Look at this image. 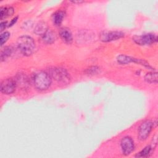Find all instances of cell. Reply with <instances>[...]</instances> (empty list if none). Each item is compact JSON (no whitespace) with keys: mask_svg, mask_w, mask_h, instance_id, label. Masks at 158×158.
Segmentation results:
<instances>
[{"mask_svg":"<svg viewBox=\"0 0 158 158\" xmlns=\"http://www.w3.org/2000/svg\"><path fill=\"white\" fill-rule=\"evenodd\" d=\"M17 45L20 52L26 56H31L35 49V43L33 39L27 35L20 36L17 39Z\"/></svg>","mask_w":158,"mask_h":158,"instance_id":"obj_1","label":"cell"},{"mask_svg":"<svg viewBox=\"0 0 158 158\" xmlns=\"http://www.w3.org/2000/svg\"><path fill=\"white\" fill-rule=\"evenodd\" d=\"M101 72L99 67L97 66H91L88 67L85 70V73L88 75H95L99 74Z\"/></svg>","mask_w":158,"mask_h":158,"instance_id":"obj_19","label":"cell"},{"mask_svg":"<svg viewBox=\"0 0 158 158\" xmlns=\"http://www.w3.org/2000/svg\"><path fill=\"white\" fill-rule=\"evenodd\" d=\"M152 151V148L151 146H146L143 150H141L139 153L136 155V157H146L149 156V154Z\"/></svg>","mask_w":158,"mask_h":158,"instance_id":"obj_18","label":"cell"},{"mask_svg":"<svg viewBox=\"0 0 158 158\" xmlns=\"http://www.w3.org/2000/svg\"><path fill=\"white\" fill-rule=\"evenodd\" d=\"M56 39V33L51 30L48 29L46 32L42 36L43 41L47 44L53 43Z\"/></svg>","mask_w":158,"mask_h":158,"instance_id":"obj_12","label":"cell"},{"mask_svg":"<svg viewBox=\"0 0 158 158\" xmlns=\"http://www.w3.org/2000/svg\"><path fill=\"white\" fill-rule=\"evenodd\" d=\"M83 1H72V2H73V3H81V2H83Z\"/></svg>","mask_w":158,"mask_h":158,"instance_id":"obj_23","label":"cell"},{"mask_svg":"<svg viewBox=\"0 0 158 158\" xmlns=\"http://www.w3.org/2000/svg\"><path fill=\"white\" fill-rule=\"evenodd\" d=\"M124 33L118 31H104L100 33L99 38L103 42H110L122 38Z\"/></svg>","mask_w":158,"mask_h":158,"instance_id":"obj_6","label":"cell"},{"mask_svg":"<svg viewBox=\"0 0 158 158\" xmlns=\"http://www.w3.org/2000/svg\"><path fill=\"white\" fill-rule=\"evenodd\" d=\"M51 78L49 74L46 72H38L33 78L34 86L40 91L46 90L51 85Z\"/></svg>","mask_w":158,"mask_h":158,"instance_id":"obj_2","label":"cell"},{"mask_svg":"<svg viewBox=\"0 0 158 158\" xmlns=\"http://www.w3.org/2000/svg\"><path fill=\"white\" fill-rule=\"evenodd\" d=\"M17 85L15 80L7 78L4 80L1 84V91L6 94L13 93L16 88Z\"/></svg>","mask_w":158,"mask_h":158,"instance_id":"obj_7","label":"cell"},{"mask_svg":"<svg viewBox=\"0 0 158 158\" xmlns=\"http://www.w3.org/2000/svg\"><path fill=\"white\" fill-rule=\"evenodd\" d=\"M17 19H18V17H14L13 19H12V20L10 21V22L8 24V27H11V26H12L14 24H15V23L17 22Z\"/></svg>","mask_w":158,"mask_h":158,"instance_id":"obj_22","label":"cell"},{"mask_svg":"<svg viewBox=\"0 0 158 158\" xmlns=\"http://www.w3.org/2000/svg\"><path fill=\"white\" fill-rule=\"evenodd\" d=\"M153 127V123L151 120L143 122L139 127L138 137L141 141L145 140L149 135Z\"/></svg>","mask_w":158,"mask_h":158,"instance_id":"obj_4","label":"cell"},{"mask_svg":"<svg viewBox=\"0 0 158 158\" xmlns=\"http://www.w3.org/2000/svg\"><path fill=\"white\" fill-rule=\"evenodd\" d=\"M120 146L122 153L125 155H129L134 150V142L129 136L123 137L120 142Z\"/></svg>","mask_w":158,"mask_h":158,"instance_id":"obj_8","label":"cell"},{"mask_svg":"<svg viewBox=\"0 0 158 158\" xmlns=\"http://www.w3.org/2000/svg\"><path fill=\"white\" fill-rule=\"evenodd\" d=\"M48 30V28L46 23L43 22H41L36 25L34 31L36 35L43 36Z\"/></svg>","mask_w":158,"mask_h":158,"instance_id":"obj_13","label":"cell"},{"mask_svg":"<svg viewBox=\"0 0 158 158\" xmlns=\"http://www.w3.org/2000/svg\"><path fill=\"white\" fill-rule=\"evenodd\" d=\"M15 81L17 86H19L22 89H26L29 87L30 83L28 77L23 73H19L17 75Z\"/></svg>","mask_w":158,"mask_h":158,"instance_id":"obj_10","label":"cell"},{"mask_svg":"<svg viewBox=\"0 0 158 158\" xmlns=\"http://www.w3.org/2000/svg\"><path fill=\"white\" fill-rule=\"evenodd\" d=\"M59 35L61 39L67 44H70L73 41L72 34L70 30L67 28H62L59 30Z\"/></svg>","mask_w":158,"mask_h":158,"instance_id":"obj_11","label":"cell"},{"mask_svg":"<svg viewBox=\"0 0 158 158\" xmlns=\"http://www.w3.org/2000/svg\"><path fill=\"white\" fill-rule=\"evenodd\" d=\"M65 15V13L63 11H57L56 12L54 15H53V22L54 23L57 25L59 26L61 24L64 17Z\"/></svg>","mask_w":158,"mask_h":158,"instance_id":"obj_15","label":"cell"},{"mask_svg":"<svg viewBox=\"0 0 158 158\" xmlns=\"http://www.w3.org/2000/svg\"><path fill=\"white\" fill-rule=\"evenodd\" d=\"M9 36H10V33L8 31H5L1 33V38H0L1 46H2L7 41Z\"/></svg>","mask_w":158,"mask_h":158,"instance_id":"obj_20","label":"cell"},{"mask_svg":"<svg viewBox=\"0 0 158 158\" xmlns=\"http://www.w3.org/2000/svg\"><path fill=\"white\" fill-rule=\"evenodd\" d=\"M144 80L149 83H157V73L149 72L144 77Z\"/></svg>","mask_w":158,"mask_h":158,"instance_id":"obj_16","label":"cell"},{"mask_svg":"<svg viewBox=\"0 0 158 158\" xmlns=\"http://www.w3.org/2000/svg\"><path fill=\"white\" fill-rule=\"evenodd\" d=\"M12 52V49L9 46L4 47L1 51V60L4 61L9 57Z\"/></svg>","mask_w":158,"mask_h":158,"instance_id":"obj_17","label":"cell"},{"mask_svg":"<svg viewBox=\"0 0 158 158\" xmlns=\"http://www.w3.org/2000/svg\"><path fill=\"white\" fill-rule=\"evenodd\" d=\"M133 41L141 46L151 45L157 41V36L152 33L145 34L141 36H135L133 38Z\"/></svg>","mask_w":158,"mask_h":158,"instance_id":"obj_5","label":"cell"},{"mask_svg":"<svg viewBox=\"0 0 158 158\" xmlns=\"http://www.w3.org/2000/svg\"><path fill=\"white\" fill-rule=\"evenodd\" d=\"M14 12V10L11 7H3L0 9V19L1 20H3L4 19L11 16L13 15Z\"/></svg>","mask_w":158,"mask_h":158,"instance_id":"obj_14","label":"cell"},{"mask_svg":"<svg viewBox=\"0 0 158 158\" xmlns=\"http://www.w3.org/2000/svg\"><path fill=\"white\" fill-rule=\"evenodd\" d=\"M117 61L122 64H129L130 62H135V63H138V64H141L147 67L151 68V67L149 66V65L145 61L141 60V59H135L128 56H125V55H119L117 58Z\"/></svg>","mask_w":158,"mask_h":158,"instance_id":"obj_9","label":"cell"},{"mask_svg":"<svg viewBox=\"0 0 158 158\" xmlns=\"http://www.w3.org/2000/svg\"><path fill=\"white\" fill-rule=\"evenodd\" d=\"M49 75L59 83L67 85L70 83L71 78L67 70L60 67H52L49 70Z\"/></svg>","mask_w":158,"mask_h":158,"instance_id":"obj_3","label":"cell"},{"mask_svg":"<svg viewBox=\"0 0 158 158\" xmlns=\"http://www.w3.org/2000/svg\"><path fill=\"white\" fill-rule=\"evenodd\" d=\"M7 27H8L7 22H2L0 24V28H1V31H3Z\"/></svg>","mask_w":158,"mask_h":158,"instance_id":"obj_21","label":"cell"}]
</instances>
